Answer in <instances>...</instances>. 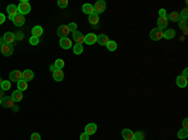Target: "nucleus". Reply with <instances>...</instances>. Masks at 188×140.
Listing matches in <instances>:
<instances>
[{
  "label": "nucleus",
  "mask_w": 188,
  "mask_h": 140,
  "mask_svg": "<svg viewBox=\"0 0 188 140\" xmlns=\"http://www.w3.org/2000/svg\"><path fill=\"white\" fill-rule=\"evenodd\" d=\"M39 39H40V38H35V36H31L30 40H29L30 45H38V44H39Z\"/></svg>",
  "instance_id": "34"
},
{
  "label": "nucleus",
  "mask_w": 188,
  "mask_h": 140,
  "mask_svg": "<svg viewBox=\"0 0 188 140\" xmlns=\"http://www.w3.org/2000/svg\"><path fill=\"white\" fill-rule=\"evenodd\" d=\"M13 51H14L13 45L6 44V43H4V44L1 45V54L5 55V57H10V55L13 54Z\"/></svg>",
  "instance_id": "4"
},
{
  "label": "nucleus",
  "mask_w": 188,
  "mask_h": 140,
  "mask_svg": "<svg viewBox=\"0 0 188 140\" xmlns=\"http://www.w3.org/2000/svg\"><path fill=\"white\" fill-rule=\"evenodd\" d=\"M97 43L102 46H105L108 43H109V38H108L105 34H100V35L97 36Z\"/></svg>",
  "instance_id": "14"
},
{
  "label": "nucleus",
  "mask_w": 188,
  "mask_h": 140,
  "mask_svg": "<svg viewBox=\"0 0 188 140\" xmlns=\"http://www.w3.org/2000/svg\"><path fill=\"white\" fill-rule=\"evenodd\" d=\"M33 78H34V73H33V70L30 69H26L23 71V80H25L26 83L33 80Z\"/></svg>",
  "instance_id": "15"
},
{
  "label": "nucleus",
  "mask_w": 188,
  "mask_h": 140,
  "mask_svg": "<svg viewBox=\"0 0 188 140\" xmlns=\"http://www.w3.org/2000/svg\"><path fill=\"white\" fill-rule=\"evenodd\" d=\"M89 23H90L92 25H97L98 23H99V15H98V14L94 11L93 14H90V15H89Z\"/></svg>",
  "instance_id": "22"
},
{
  "label": "nucleus",
  "mask_w": 188,
  "mask_h": 140,
  "mask_svg": "<svg viewBox=\"0 0 188 140\" xmlns=\"http://www.w3.org/2000/svg\"><path fill=\"white\" fill-rule=\"evenodd\" d=\"M157 25H158V29H159V30H163L164 28H166V26L168 25V19H167V16L158 18V20H157Z\"/></svg>",
  "instance_id": "16"
},
{
  "label": "nucleus",
  "mask_w": 188,
  "mask_h": 140,
  "mask_svg": "<svg viewBox=\"0 0 188 140\" xmlns=\"http://www.w3.org/2000/svg\"><path fill=\"white\" fill-rule=\"evenodd\" d=\"M188 136V129H182L178 132V138L179 139H187Z\"/></svg>",
  "instance_id": "32"
},
{
  "label": "nucleus",
  "mask_w": 188,
  "mask_h": 140,
  "mask_svg": "<svg viewBox=\"0 0 188 140\" xmlns=\"http://www.w3.org/2000/svg\"><path fill=\"white\" fill-rule=\"evenodd\" d=\"M31 34H33V36H35V38H40L41 34H43V28L39 26V25L34 26L33 30H31Z\"/></svg>",
  "instance_id": "21"
},
{
  "label": "nucleus",
  "mask_w": 188,
  "mask_h": 140,
  "mask_svg": "<svg viewBox=\"0 0 188 140\" xmlns=\"http://www.w3.org/2000/svg\"><path fill=\"white\" fill-rule=\"evenodd\" d=\"M64 65H65V63H64V60H63V59H56V60H55V63H54L55 69H60V70H62V69L64 68Z\"/></svg>",
  "instance_id": "29"
},
{
  "label": "nucleus",
  "mask_w": 188,
  "mask_h": 140,
  "mask_svg": "<svg viewBox=\"0 0 188 140\" xmlns=\"http://www.w3.org/2000/svg\"><path fill=\"white\" fill-rule=\"evenodd\" d=\"M167 19H168V21H169V20H171V21H179V20H181L179 13H178V11H172V13L167 16Z\"/></svg>",
  "instance_id": "23"
},
{
  "label": "nucleus",
  "mask_w": 188,
  "mask_h": 140,
  "mask_svg": "<svg viewBox=\"0 0 188 140\" xmlns=\"http://www.w3.org/2000/svg\"><path fill=\"white\" fill-rule=\"evenodd\" d=\"M183 129H188V119L187 118L183 120Z\"/></svg>",
  "instance_id": "43"
},
{
  "label": "nucleus",
  "mask_w": 188,
  "mask_h": 140,
  "mask_svg": "<svg viewBox=\"0 0 188 140\" xmlns=\"http://www.w3.org/2000/svg\"><path fill=\"white\" fill-rule=\"evenodd\" d=\"M13 23H14V25H15V26H23V25H24V23H25L24 15H21V14L18 13L13 18Z\"/></svg>",
  "instance_id": "7"
},
{
  "label": "nucleus",
  "mask_w": 188,
  "mask_h": 140,
  "mask_svg": "<svg viewBox=\"0 0 188 140\" xmlns=\"http://www.w3.org/2000/svg\"><path fill=\"white\" fill-rule=\"evenodd\" d=\"M3 98L4 96H3V90H1V91H0V99H3Z\"/></svg>",
  "instance_id": "48"
},
{
  "label": "nucleus",
  "mask_w": 188,
  "mask_h": 140,
  "mask_svg": "<svg viewBox=\"0 0 188 140\" xmlns=\"http://www.w3.org/2000/svg\"><path fill=\"white\" fill-rule=\"evenodd\" d=\"M143 139H144V134L142 132L134 133V140H143Z\"/></svg>",
  "instance_id": "33"
},
{
  "label": "nucleus",
  "mask_w": 188,
  "mask_h": 140,
  "mask_svg": "<svg viewBox=\"0 0 188 140\" xmlns=\"http://www.w3.org/2000/svg\"><path fill=\"white\" fill-rule=\"evenodd\" d=\"M9 78H10V81H20L23 79V73L20 71V70H13V71L10 73V75H9Z\"/></svg>",
  "instance_id": "5"
},
{
  "label": "nucleus",
  "mask_w": 188,
  "mask_h": 140,
  "mask_svg": "<svg viewBox=\"0 0 188 140\" xmlns=\"http://www.w3.org/2000/svg\"><path fill=\"white\" fill-rule=\"evenodd\" d=\"M105 46H107V49L109 50V51H115V50H117V46H118V45H117L115 41L109 40V43H108Z\"/></svg>",
  "instance_id": "28"
},
{
  "label": "nucleus",
  "mask_w": 188,
  "mask_h": 140,
  "mask_svg": "<svg viewBox=\"0 0 188 140\" xmlns=\"http://www.w3.org/2000/svg\"><path fill=\"white\" fill-rule=\"evenodd\" d=\"M68 28H69L70 31H75L77 30V24H75V23H70V24L68 25Z\"/></svg>",
  "instance_id": "39"
},
{
  "label": "nucleus",
  "mask_w": 188,
  "mask_h": 140,
  "mask_svg": "<svg viewBox=\"0 0 188 140\" xmlns=\"http://www.w3.org/2000/svg\"><path fill=\"white\" fill-rule=\"evenodd\" d=\"M82 10H83V13H85V14H88V15H90V14L94 13V8H93V5H90V4H84L83 8H82Z\"/></svg>",
  "instance_id": "26"
},
{
  "label": "nucleus",
  "mask_w": 188,
  "mask_h": 140,
  "mask_svg": "<svg viewBox=\"0 0 188 140\" xmlns=\"http://www.w3.org/2000/svg\"><path fill=\"white\" fill-rule=\"evenodd\" d=\"M31 140H41L40 134H38V133H33V134H31Z\"/></svg>",
  "instance_id": "38"
},
{
  "label": "nucleus",
  "mask_w": 188,
  "mask_h": 140,
  "mask_svg": "<svg viewBox=\"0 0 188 140\" xmlns=\"http://www.w3.org/2000/svg\"><path fill=\"white\" fill-rule=\"evenodd\" d=\"M10 88H11L10 81H9V80H3V83H1V90H3V91L10 90Z\"/></svg>",
  "instance_id": "30"
},
{
  "label": "nucleus",
  "mask_w": 188,
  "mask_h": 140,
  "mask_svg": "<svg viewBox=\"0 0 188 140\" xmlns=\"http://www.w3.org/2000/svg\"><path fill=\"white\" fill-rule=\"evenodd\" d=\"M30 10H31V5H30L29 1H26V0H23V1L19 3V5H18V13H19V14H21V15H25V14L30 13Z\"/></svg>",
  "instance_id": "1"
},
{
  "label": "nucleus",
  "mask_w": 188,
  "mask_h": 140,
  "mask_svg": "<svg viewBox=\"0 0 188 140\" xmlns=\"http://www.w3.org/2000/svg\"><path fill=\"white\" fill-rule=\"evenodd\" d=\"M73 40L77 41V44H83L84 43V35L80 31L75 30V31H73Z\"/></svg>",
  "instance_id": "13"
},
{
  "label": "nucleus",
  "mask_w": 188,
  "mask_h": 140,
  "mask_svg": "<svg viewBox=\"0 0 188 140\" xmlns=\"http://www.w3.org/2000/svg\"><path fill=\"white\" fill-rule=\"evenodd\" d=\"M84 43L88 45H93L94 43H97V35L93 34V33H89L88 35L84 36Z\"/></svg>",
  "instance_id": "9"
},
{
  "label": "nucleus",
  "mask_w": 188,
  "mask_h": 140,
  "mask_svg": "<svg viewBox=\"0 0 188 140\" xmlns=\"http://www.w3.org/2000/svg\"><path fill=\"white\" fill-rule=\"evenodd\" d=\"M3 39H4V43H6V44H13L14 41H15V34L14 33H10V31H8L4 34L3 36Z\"/></svg>",
  "instance_id": "8"
},
{
  "label": "nucleus",
  "mask_w": 188,
  "mask_h": 140,
  "mask_svg": "<svg viewBox=\"0 0 188 140\" xmlns=\"http://www.w3.org/2000/svg\"><path fill=\"white\" fill-rule=\"evenodd\" d=\"M187 70H188V69H184V70H183V74H182V76L186 78V79H187Z\"/></svg>",
  "instance_id": "45"
},
{
  "label": "nucleus",
  "mask_w": 188,
  "mask_h": 140,
  "mask_svg": "<svg viewBox=\"0 0 188 140\" xmlns=\"http://www.w3.org/2000/svg\"><path fill=\"white\" fill-rule=\"evenodd\" d=\"M84 130H85V132H84V133H85V134H88L89 136H90V135L95 134V132H97V125L94 124V123H90V124H88V125H87V127H85V129H84Z\"/></svg>",
  "instance_id": "19"
},
{
  "label": "nucleus",
  "mask_w": 188,
  "mask_h": 140,
  "mask_svg": "<svg viewBox=\"0 0 188 140\" xmlns=\"http://www.w3.org/2000/svg\"><path fill=\"white\" fill-rule=\"evenodd\" d=\"M1 83H3V80H1V78H0V86H1Z\"/></svg>",
  "instance_id": "49"
},
{
  "label": "nucleus",
  "mask_w": 188,
  "mask_h": 140,
  "mask_svg": "<svg viewBox=\"0 0 188 140\" xmlns=\"http://www.w3.org/2000/svg\"><path fill=\"white\" fill-rule=\"evenodd\" d=\"M158 14H159V18H162V16H167V15H166V9H161V10L158 11Z\"/></svg>",
  "instance_id": "40"
},
{
  "label": "nucleus",
  "mask_w": 188,
  "mask_h": 140,
  "mask_svg": "<svg viewBox=\"0 0 188 140\" xmlns=\"http://www.w3.org/2000/svg\"><path fill=\"white\" fill-rule=\"evenodd\" d=\"M49 70H50V71H54V70H56V69H55V66H54V64H53V65H50V66H49Z\"/></svg>",
  "instance_id": "46"
},
{
  "label": "nucleus",
  "mask_w": 188,
  "mask_h": 140,
  "mask_svg": "<svg viewBox=\"0 0 188 140\" xmlns=\"http://www.w3.org/2000/svg\"><path fill=\"white\" fill-rule=\"evenodd\" d=\"M6 11H8V14H9V19L13 20V18L18 14V6H15V5H13V4H10V5L6 6Z\"/></svg>",
  "instance_id": "10"
},
{
  "label": "nucleus",
  "mask_w": 188,
  "mask_h": 140,
  "mask_svg": "<svg viewBox=\"0 0 188 140\" xmlns=\"http://www.w3.org/2000/svg\"><path fill=\"white\" fill-rule=\"evenodd\" d=\"M178 25H179V28L181 29H187V20H181L179 23H178Z\"/></svg>",
  "instance_id": "37"
},
{
  "label": "nucleus",
  "mask_w": 188,
  "mask_h": 140,
  "mask_svg": "<svg viewBox=\"0 0 188 140\" xmlns=\"http://www.w3.org/2000/svg\"><path fill=\"white\" fill-rule=\"evenodd\" d=\"M4 21H5V15L0 13V25H1V24H4Z\"/></svg>",
  "instance_id": "42"
},
{
  "label": "nucleus",
  "mask_w": 188,
  "mask_h": 140,
  "mask_svg": "<svg viewBox=\"0 0 188 140\" xmlns=\"http://www.w3.org/2000/svg\"><path fill=\"white\" fill-rule=\"evenodd\" d=\"M187 15H188L187 9H183V10L181 11V14H179V16H182V19H183V20H187Z\"/></svg>",
  "instance_id": "36"
},
{
  "label": "nucleus",
  "mask_w": 188,
  "mask_h": 140,
  "mask_svg": "<svg viewBox=\"0 0 188 140\" xmlns=\"http://www.w3.org/2000/svg\"><path fill=\"white\" fill-rule=\"evenodd\" d=\"M59 44H60V46H62L63 49H70V48L73 46L72 40L68 39V38H63V39H60V40H59Z\"/></svg>",
  "instance_id": "17"
},
{
  "label": "nucleus",
  "mask_w": 188,
  "mask_h": 140,
  "mask_svg": "<svg viewBox=\"0 0 188 140\" xmlns=\"http://www.w3.org/2000/svg\"><path fill=\"white\" fill-rule=\"evenodd\" d=\"M58 6L59 8H67L68 6V0H59V1H58Z\"/></svg>",
  "instance_id": "35"
},
{
  "label": "nucleus",
  "mask_w": 188,
  "mask_h": 140,
  "mask_svg": "<svg viewBox=\"0 0 188 140\" xmlns=\"http://www.w3.org/2000/svg\"><path fill=\"white\" fill-rule=\"evenodd\" d=\"M80 140H89V135H88V134H85V133L80 134Z\"/></svg>",
  "instance_id": "41"
},
{
  "label": "nucleus",
  "mask_w": 188,
  "mask_h": 140,
  "mask_svg": "<svg viewBox=\"0 0 188 140\" xmlns=\"http://www.w3.org/2000/svg\"><path fill=\"white\" fill-rule=\"evenodd\" d=\"M3 44H4V39H3V38H0V46H1Z\"/></svg>",
  "instance_id": "47"
},
{
  "label": "nucleus",
  "mask_w": 188,
  "mask_h": 140,
  "mask_svg": "<svg viewBox=\"0 0 188 140\" xmlns=\"http://www.w3.org/2000/svg\"><path fill=\"white\" fill-rule=\"evenodd\" d=\"M73 49H74V54H77V55L82 54V53H83V50H84V49H83V45H82V44H75Z\"/></svg>",
  "instance_id": "31"
},
{
  "label": "nucleus",
  "mask_w": 188,
  "mask_h": 140,
  "mask_svg": "<svg viewBox=\"0 0 188 140\" xmlns=\"http://www.w3.org/2000/svg\"><path fill=\"white\" fill-rule=\"evenodd\" d=\"M122 136L124 140H134V133L130 129H123L122 130Z\"/></svg>",
  "instance_id": "12"
},
{
  "label": "nucleus",
  "mask_w": 188,
  "mask_h": 140,
  "mask_svg": "<svg viewBox=\"0 0 188 140\" xmlns=\"http://www.w3.org/2000/svg\"><path fill=\"white\" fill-rule=\"evenodd\" d=\"M53 79L55 81H62L63 79H64V73H63V70H60V69H56L53 71Z\"/></svg>",
  "instance_id": "18"
},
{
  "label": "nucleus",
  "mask_w": 188,
  "mask_h": 140,
  "mask_svg": "<svg viewBox=\"0 0 188 140\" xmlns=\"http://www.w3.org/2000/svg\"><path fill=\"white\" fill-rule=\"evenodd\" d=\"M176 83H177V85L179 86V88H186V86H187V84H188L187 79H186V78H183L182 75H178V76H177Z\"/></svg>",
  "instance_id": "20"
},
{
  "label": "nucleus",
  "mask_w": 188,
  "mask_h": 140,
  "mask_svg": "<svg viewBox=\"0 0 188 140\" xmlns=\"http://www.w3.org/2000/svg\"><path fill=\"white\" fill-rule=\"evenodd\" d=\"M21 38H23V34H20V33H18V34L15 35V40H16V39H18V40H20Z\"/></svg>",
  "instance_id": "44"
},
{
  "label": "nucleus",
  "mask_w": 188,
  "mask_h": 140,
  "mask_svg": "<svg viewBox=\"0 0 188 140\" xmlns=\"http://www.w3.org/2000/svg\"><path fill=\"white\" fill-rule=\"evenodd\" d=\"M0 104H1V99H0Z\"/></svg>",
  "instance_id": "50"
},
{
  "label": "nucleus",
  "mask_w": 188,
  "mask_h": 140,
  "mask_svg": "<svg viewBox=\"0 0 188 140\" xmlns=\"http://www.w3.org/2000/svg\"><path fill=\"white\" fill-rule=\"evenodd\" d=\"M1 106H4V108H14L15 106V104H14V100L11 99V98H3L1 99V104H0Z\"/></svg>",
  "instance_id": "11"
},
{
  "label": "nucleus",
  "mask_w": 188,
  "mask_h": 140,
  "mask_svg": "<svg viewBox=\"0 0 188 140\" xmlns=\"http://www.w3.org/2000/svg\"><path fill=\"white\" fill-rule=\"evenodd\" d=\"M26 88H28V83L25 80H23L21 79L20 81H18V90H20L23 93L24 90H26Z\"/></svg>",
  "instance_id": "27"
},
{
  "label": "nucleus",
  "mask_w": 188,
  "mask_h": 140,
  "mask_svg": "<svg viewBox=\"0 0 188 140\" xmlns=\"http://www.w3.org/2000/svg\"><path fill=\"white\" fill-rule=\"evenodd\" d=\"M11 99L14 100V103H18V101H20L23 99V93L20 90H15V91H13V94H11Z\"/></svg>",
  "instance_id": "24"
},
{
  "label": "nucleus",
  "mask_w": 188,
  "mask_h": 140,
  "mask_svg": "<svg viewBox=\"0 0 188 140\" xmlns=\"http://www.w3.org/2000/svg\"><path fill=\"white\" fill-rule=\"evenodd\" d=\"M149 38L152 40H154V41L161 40V39H163V31L159 30L158 28H154V29H152L150 33H149Z\"/></svg>",
  "instance_id": "2"
},
{
  "label": "nucleus",
  "mask_w": 188,
  "mask_h": 140,
  "mask_svg": "<svg viewBox=\"0 0 188 140\" xmlns=\"http://www.w3.org/2000/svg\"><path fill=\"white\" fill-rule=\"evenodd\" d=\"M105 6H107V4H105V1H103V0H98V1L94 4V11H95L98 15H99L100 13H103L105 10Z\"/></svg>",
  "instance_id": "3"
},
{
  "label": "nucleus",
  "mask_w": 188,
  "mask_h": 140,
  "mask_svg": "<svg viewBox=\"0 0 188 140\" xmlns=\"http://www.w3.org/2000/svg\"><path fill=\"white\" fill-rule=\"evenodd\" d=\"M174 36H176V30H173V29L166 30V33H163V38H166V39H168V40L173 39Z\"/></svg>",
  "instance_id": "25"
},
{
  "label": "nucleus",
  "mask_w": 188,
  "mask_h": 140,
  "mask_svg": "<svg viewBox=\"0 0 188 140\" xmlns=\"http://www.w3.org/2000/svg\"><path fill=\"white\" fill-rule=\"evenodd\" d=\"M69 33H70V30H69L68 25H60V26L58 28V35H59V38H60V39L67 38Z\"/></svg>",
  "instance_id": "6"
}]
</instances>
